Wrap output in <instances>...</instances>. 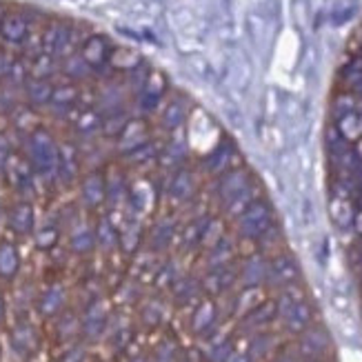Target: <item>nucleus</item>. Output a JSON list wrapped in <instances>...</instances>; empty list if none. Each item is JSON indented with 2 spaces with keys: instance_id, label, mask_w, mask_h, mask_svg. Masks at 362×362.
<instances>
[{
  "instance_id": "obj_1",
  "label": "nucleus",
  "mask_w": 362,
  "mask_h": 362,
  "mask_svg": "<svg viewBox=\"0 0 362 362\" xmlns=\"http://www.w3.org/2000/svg\"><path fill=\"white\" fill-rule=\"evenodd\" d=\"M27 163L40 176L58 174V145L47 129H34L27 136Z\"/></svg>"
},
{
  "instance_id": "obj_2",
  "label": "nucleus",
  "mask_w": 362,
  "mask_h": 362,
  "mask_svg": "<svg viewBox=\"0 0 362 362\" xmlns=\"http://www.w3.org/2000/svg\"><path fill=\"white\" fill-rule=\"evenodd\" d=\"M31 34V23L25 11H9L0 21V38L7 45H25Z\"/></svg>"
},
{
  "instance_id": "obj_3",
  "label": "nucleus",
  "mask_w": 362,
  "mask_h": 362,
  "mask_svg": "<svg viewBox=\"0 0 362 362\" xmlns=\"http://www.w3.org/2000/svg\"><path fill=\"white\" fill-rule=\"evenodd\" d=\"M107 325H109V311L105 307L103 300H93L87 309H85V316L81 322V329L87 340H98L105 332H107Z\"/></svg>"
},
{
  "instance_id": "obj_4",
  "label": "nucleus",
  "mask_w": 362,
  "mask_h": 362,
  "mask_svg": "<svg viewBox=\"0 0 362 362\" xmlns=\"http://www.w3.org/2000/svg\"><path fill=\"white\" fill-rule=\"evenodd\" d=\"M112 45H109V40L105 36H89L83 47H81V56L83 60L87 62V65L96 71L105 65H109V58H112Z\"/></svg>"
},
{
  "instance_id": "obj_5",
  "label": "nucleus",
  "mask_w": 362,
  "mask_h": 362,
  "mask_svg": "<svg viewBox=\"0 0 362 362\" xmlns=\"http://www.w3.org/2000/svg\"><path fill=\"white\" fill-rule=\"evenodd\" d=\"M81 198L85 202V207H89V209L100 207V204L107 200V182L100 171H91V174H87L83 178Z\"/></svg>"
},
{
  "instance_id": "obj_6",
  "label": "nucleus",
  "mask_w": 362,
  "mask_h": 362,
  "mask_svg": "<svg viewBox=\"0 0 362 362\" xmlns=\"http://www.w3.org/2000/svg\"><path fill=\"white\" fill-rule=\"evenodd\" d=\"M5 169H7V176H9V182L23 192V189H29L31 187V178H34V169L27 160H23L21 156L11 153L9 160L5 163Z\"/></svg>"
},
{
  "instance_id": "obj_7",
  "label": "nucleus",
  "mask_w": 362,
  "mask_h": 362,
  "mask_svg": "<svg viewBox=\"0 0 362 362\" xmlns=\"http://www.w3.org/2000/svg\"><path fill=\"white\" fill-rule=\"evenodd\" d=\"M67 303V291L62 285H52V287H47L40 296V300H38V311H40V316L45 318H52V316H58V313L62 311V307H65Z\"/></svg>"
},
{
  "instance_id": "obj_8",
  "label": "nucleus",
  "mask_w": 362,
  "mask_h": 362,
  "mask_svg": "<svg viewBox=\"0 0 362 362\" xmlns=\"http://www.w3.org/2000/svg\"><path fill=\"white\" fill-rule=\"evenodd\" d=\"M11 347L13 351L23 356V358H29L38 349V336L34 332V327L31 325H18L11 332Z\"/></svg>"
},
{
  "instance_id": "obj_9",
  "label": "nucleus",
  "mask_w": 362,
  "mask_h": 362,
  "mask_svg": "<svg viewBox=\"0 0 362 362\" xmlns=\"http://www.w3.org/2000/svg\"><path fill=\"white\" fill-rule=\"evenodd\" d=\"M81 169V160H78V149L69 143L58 145V174L65 182H71L78 176Z\"/></svg>"
},
{
  "instance_id": "obj_10",
  "label": "nucleus",
  "mask_w": 362,
  "mask_h": 362,
  "mask_svg": "<svg viewBox=\"0 0 362 362\" xmlns=\"http://www.w3.org/2000/svg\"><path fill=\"white\" fill-rule=\"evenodd\" d=\"M36 225V216H34V207L29 202H21L16 204L9 214V227L18 233V235H29L34 231Z\"/></svg>"
},
{
  "instance_id": "obj_11",
  "label": "nucleus",
  "mask_w": 362,
  "mask_h": 362,
  "mask_svg": "<svg viewBox=\"0 0 362 362\" xmlns=\"http://www.w3.org/2000/svg\"><path fill=\"white\" fill-rule=\"evenodd\" d=\"M25 93H27V100L36 107L42 105H49L52 96H54V85L52 81H45V78H27L25 83Z\"/></svg>"
},
{
  "instance_id": "obj_12",
  "label": "nucleus",
  "mask_w": 362,
  "mask_h": 362,
  "mask_svg": "<svg viewBox=\"0 0 362 362\" xmlns=\"http://www.w3.org/2000/svg\"><path fill=\"white\" fill-rule=\"evenodd\" d=\"M21 269V254L11 243L0 245V278L11 280Z\"/></svg>"
},
{
  "instance_id": "obj_13",
  "label": "nucleus",
  "mask_w": 362,
  "mask_h": 362,
  "mask_svg": "<svg viewBox=\"0 0 362 362\" xmlns=\"http://www.w3.org/2000/svg\"><path fill=\"white\" fill-rule=\"evenodd\" d=\"M78 98H81V91H78V87L71 85V83H65V85L54 87V96H52L49 105L56 107L58 112H69Z\"/></svg>"
},
{
  "instance_id": "obj_14",
  "label": "nucleus",
  "mask_w": 362,
  "mask_h": 362,
  "mask_svg": "<svg viewBox=\"0 0 362 362\" xmlns=\"http://www.w3.org/2000/svg\"><path fill=\"white\" fill-rule=\"evenodd\" d=\"M216 322V307L211 303H202L192 316V332L198 336H204Z\"/></svg>"
},
{
  "instance_id": "obj_15",
  "label": "nucleus",
  "mask_w": 362,
  "mask_h": 362,
  "mask_svg": "<svg viewBox=\"0 0 362 362\" xmlns=\"http://www.w3.org/2000/svg\"><path fill=\"white\" fill-rule=\"evenodd\" d=\"M267 223H269V214L262 207V204H254L243 218V229L249 235H258L260 231H264Z\"/></svg>"
},
{
  "instance_id": "obj_16",
  "label": "nucleus",
  "mask_w": 362,
  "mask_h": 362,
  "mask_svg": "<svg viewBox=\"0 0 362 362\" xmlns=\"http://www.w3.org/2000/svg\"><path fill=\"white\" fill-rule=\"evenodd\" d=\"M69 245L76 254H89V251L96 247V233H93L85 223L78 225L74 231H71V238H69Z\"/></svg>"
},
{
  "instance_id": "obj_17",
  "label": "nucleus",
  "mask_w": 362,
  "mask_h": 362,
  "mask_svg": "<svg viewBox=\"0 0 362 362\" xmlns=\"http://www.w3.org/2000/svg\"><path fill=\"white\" fill-rule=\"evenodd\" d=\"M194 194V176L189 171H176L169 182V196L176 200H187Z\"/></svg>"
},
{
  "instance_id": "obj_18",
  "label": "nucleus",
  "mask_w": 362,
  "mask_h": 362,
  "mask_svg": "<svg viewBox=\"0 0 362 362\" xmlns=\"http://www.w3.org/2000/svg\"><path fill=\"white\" fill-rule=\"evenodd\" d=\"M76 132L81 134V136H93V134H98L103 129V114L98 112H83V114H78L76 116Z\"/></svg>"
},
{
  "instance_id": "obj_19",
  "label": "nucleus",
  "mask_w": 362,
  "mask_h": 362,
  "mask_svg": "<svg viewBox=\"0 0 362 362\" xmlns=\"http://www.w3.org/2000/svg\"><path fill=\"white\" fill-rule=\"evenodd\" d=\"M56 69H58L56 58L47 56V54H40L29 62V76L31 78H45V81H49V78L56 74Z\"/></svg>"
},
{
  "instance_id": "obj_20",
  "label": "nucleus",
  "mask_w": 362,
  "mask_h": 362,
  "mask_svg": "<svg viewBox=\"0 0 362 362\" xmlns=\"http://www.w3.org/2000/svg\"><path fill=\"white\" fill-rule=\"evenodd\" d=\"M185 118H187V109H185V105L176 98V100H171L167 107H165V112H163V124L167 129H171V132H176L180 124L185 122Z\"/></svg>"
},
{
  "instance_id": "obj_21",
  "label": "nucleus",
  "mask_w": 362,
  "mask_h": 362,
  "mask_svg": "<svg viewBox=\"0 0 362 362\" xmlns=\"http://www.w3.org/2000/svg\"><path fill=\"white\" fill-rule=\"evenodd\" d=\"M62 71H65L67 78H74V81H83V78H87L93 69L83 60L81 54H74V56L65 58V65H62Z\"/></svg>"
},
{
  "instance_id": "obj_22",
  "label": "nucleus",
  "mask_w": 362,
  "mask_h": 362,
  "mask_svg": "<svg viewBox=\"0 0 362 362\" xmlns=\"http://www.w3.org/2000/svg\"><path fill=\"white\" fill-rule=\"evenodd\" d=\"M171 240H174V225L165 220V223H158L153 227V231H151V249L163 251V249H167L171 245Z\"/></svg>"
},
{
  "instance_id": "obj_23",
  "label": "nucleus",
  "mask_w": 362,
  "mask_h": 362,
  "mask_svg": "<svg viewBox=\"0 0 362 362\" xmlns=\"http://www.w3.org/2000/svg\"><path fill=\"white\" fill-rule=\"evenodd\" d=\"M96 243L100 245V249L105 251H112L114 247H118V231L116 227L109 223V220H100V225L96 229Z\"/></svg>"
},
{
  "instance_id": "obj_24",
  "label": "nucleus",
  "mask_w": 362,
  "mask_h": 362,
  "mask_svg": "<svg viewBox=\"0 0 362 362\" xmlns=\"http://www.w3.org/2000/svg\"><path fill=\"white\" fill-rule=\"evenodd\" d=\"M171 293H174V300L178 305H187L192 298L198 293V287H196V282L194 280H189V278H180L176 280L174 285H171Z\"/></svg>"
},
{
  "instance_id": "obj_25",
  "label": "nucleus",
  "mask_w": 362,
  "mask_h": 362,
  "mask_svg": "<svg viewBox=\"0 0 362 362\" xmlns=\"http://www.w3.org/2000/svg\"><path fill=\"white\" fill-rule=\"evenodd\" d=\"M296 274H298V269H296V264H293L289 258H280V260H276L274 272H272L274 282H280V285H285V282H291V280L296 278Z\"/></svg>"
},
{
  "instance_id": "obj_26",
  "label": "nucleus",
  "mask_w": 362,
  "mask_h": 362,
  "mask_svg": "<svg viewBox=\"0 0 362 362\" xmlns=\"http://www.w3.org/2000/svg\"><path fill=\"white\" fill-rule=\"evenodd\" d=\"M178 360V342L174 338H165L153 351V362H176Z\"/></svg>"
},
{
  "instance_id": "obj_27",
  "label": "nucleus",
  "mask_w": 362,
  "mask_h": 362,
  "mask_svg": "<svg viewBox=\"0 0 362 362\" xmlns=\"http://www.w3.org/2000/svg\"><path fill=\"white\" fill-rule=\"evenodd\" d=\"M140 318H143V322L151 329V327H158L165 318V309L158 300H151L143 307V311H140Z\"/></svg>"
},
{
  "instance_id": "obj_28",
  "label": "nucleus",
  "mask_w": 362,
  "mask_h": 362,
  "mask_svg": "<svg viewBox=\"0 0 362 362\" xmlns=\"http://www.w3.org/2000/svg\"><path fill=\"white\" fill-rule=\"evenodd\" d=\"M129 120L124 118V114L120 112H114V114H107V118H103V134L105 136H120L122 129H124V124H127Z\"/></svg>"
},
{
  "instance_id": "obj_29",
  "label": "nucleus",
  "mask_w": 362,
  "mask_h": 362,
  "mask_svg": "<svg viewBox=\"0 0 362 362\" xmlns=\"http://www.w3.org/2000/svg\"><path fill=\"white\" fill-rule=\"evenodd\" d=\"M105 182H107V198L112 200V202L122 200V196H124V180H122V176L112 174L109 178H105Z\"/></svg>"
},
{
  "instance_id": "obj_30",
  "label": "nucleus",
  "mask_w": 362,
  "mask_h": 362,
  "mask_svg": "<svg viewBox=\"0 0 362 362\" xmlns=\"http://www.w3.org/2000/svg\"><path fill=\"white\" fill-rule=\"evenodd\" d=\"M58 243V229L54 225H47L36 233V245L38 249H52Z\"/></svg>"
},
{
  "instance_id": "obj_31",
  "label": "nucleus",
  "mask_w": 362,
  "mask_h": 362,
  "mask_svg": "<svg viewBox=\"0 0 362 362\" xmlns=\"http://www.w3.org/2000/svg\"><path fill=\"white\" fill-rule=\"evenodd\" d=\"M291 329H303L309 322V309L305 305H293L287 313Z\"/></svg>"
},
{
  "instance_id": "obj_32",
  "label": "nucleus",
  "mask_w": 362,
  "mask_h": 362,
  "mask_svg": "<svg viewBox=\"0 0 362 362\" xmlns=\"http://www.w3.org/2000/svg\"><path fill=\"white\" fill-rule=\"evenodd\" d=\"M229 282H231L229 274H225L223 269H220V272L211 274L207 280H204V287H207L211 293H220L223 289H227V287H229Z\"/></svg>"
},
{
  "instance_id": "obj_33",
  "label": "nucleus",
  "mask_w": 362,
  "mask_h": 362,
  "mask_svg": "<svg viewBox=\"0 0 362 362\" xmlns=\"http://www.w3.org/2000/svg\"><path fill=\"white\" fill-rule=\"evenodd\" d=\"M229 356V344L227 342H214L209 347V358L214 362H225Z\"/></svg>"
},
{
  "instance_id": "obj_34",
  "label": "nucleus",
  "mask_w": 362,
  "mask_h": 362,
  "mask_svg": "<svg viewBox=\"0 0 362 362\" xmlns=\"http://www.w3.org/2000/svg\"><path fill=\"white\" fill-rule=\"evenodd\" d=\"M13 62H16L13 56H9L7 52L0 49V81H5V78L9 76V71H11V67H13Z\"/></svg>"
},
{
  "instance_id": "obj_35",
  "label": "nucleus",
  "mask_w": 362,
  "mask_h": 362,
  "mask_svg": "<svg viewBox=\"0 0 362 362\" xmlns=\"http://www.w3.org/2000/svg\"><path fill=\"white\" fill-rule=\"evenodd\" d=\"M260 274H262V269H258L256 264H251V267H249V280H251V282H254V280H258L256 276H260Z\"/></svg>"
},
{
  "instance_id": "obj_36",
  "label": "nucleus",
  "mask_w": 362,
  "mask_h": 362,
  "mask_svg": "<svg viewBox=\"0 0 362 362\" xmlns=\"http://www.w3.org/2000/svg\"><path fill=\"white\" fill-rule=\"evenodd\" d=\"M5 313H7V307H5L3 296H0V325H3V320H5Z\"/></svg>"
},
{
  "instance_id": "obj_37",
  "label": "nucleus",
  "mask_w": 362,
  "mask_h": 362,
  "mask_svg": "<svg viewBox=\"0 0 362 362\" xmlns=\"http://www.w3.org/2000/svg\"><path fill=\"white\" fill-rule=\"evenodd\" d=\"M132 362H149V360H147V358H143V356H138V358H134Z\"/></svg>"
},
{
  "instance_id": "obj_38",
  "label": "nucleus",
  "mask_w": 362,
  "mask_h": 362,
  "mask_svg": "<svg viewBox=\"0 0 362 362\" xmlns=\"http://www.w3.org/2000/svg\"><path fill=\"white\" fill-rule=\"evenodd\" d=\"M231 362H247V358H240V356H238V358H233Z\"/></svg>"
},
{
  "instance_id": "obj_39",
  "label": "nucleus",
  "mask_w": 362,
  "mask_h": 362,
  "mask_svg": "<svg viewBox=\"0 0 362 362\" xmlns=\"http://www.w3.org/2000/svg\"><path fill=\"white\" fill-rule=\"evenodd\" d=\"M176 362H192V360H189V358H178Z\"/></svg>"
},
{
  "instance_id": "obj_40",
  "label": "nucleus",
  "mask_w": 362,
  "mask_h": 362,
  "mask_svg": "<svg viewBox=\"0 0 362 362\" xmlns=\"http://www.w3.org/2000/svg\"><path fill=\"white\" fill-rule=\"evenodd\" d=\"M0 214H3V209H0Z\"/></svg>"
}]
</instances>
